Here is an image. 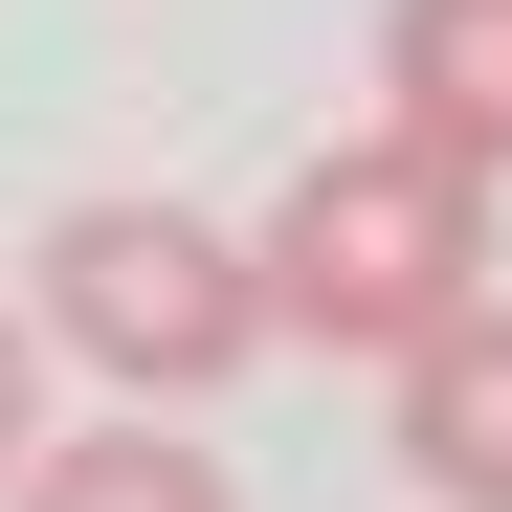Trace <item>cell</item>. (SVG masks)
<instances>
[{"mask_svg":"<svg viewBox=\"0 0 512 512\" xmlns=\"http://www.w3.org/2000/svg\"><path fill=\"white\" fill-rule=\"evenodd\" d=\"M245 268H268V334H312V357H401L423 312L490 290V179L423 134H334L290 156V201L245 223Z\"/></svg>","mask_w":512,"mask_h":512,"instance_id":"cell-1","label":"cell"},{"mask_svg":"<svg viewBox=\"0 0 512 512\" xmlns=\"http://www.w3.org/2000/svg\"><path fill=\"white\" fill-rule=\"evenodd\" d=\"M23 334L90 357L112 401H223L245 357H268V268H245V223H201V201H67Z\"/></svg>","mask_w":512,"mask_h":512,"instance_id":"cell-2","label":"cell"},{"mask_svg":"<svg viewBox=\"0 0 512 512\" xmlns=\"http://www.w3.org/2000/svg\"><path fill=\"white\" fill-rule=\"evenodd\" d=\"M401 468H423V512H512V312L490 290L401 334Z\"/></svg>","mask_w":512,"mask_h":512,"instance_id":"cell-3","label":"cell"},{"mask_svg":"<svg viewBox=\"0 0 512 512\" xmlns=\"http://www.w3.org/2000/svg\"><path fill=\"white\" fill-rule=\"evenodd\" d=\"M379 134L468 156V179H512V0H379Z\"/></svg>","mask_w":512,"mask_h":512,"instance_id":"cell-4","label":"cell"},{"mask_svg":"<svg viewBox=\"0 0 512 512\" xmlns=\"http://www.w3.org/2000/svg\"><path fill=\"white\" fill-rule=\"evenodd\" d=\"M0 512H245L223 446H179V401H112V423H23Z\"/></svg>","mask_w":512,"mask_h":512,"instance_id":"cell-5","label":"cell"},{"mask_svg":"<svg viewBox=\"0 0 512 512\" xmlns=\"http://www.w3.org/2000/svg\"><path fill=\"white\" fill-rule=\"evenodd\" d=\"M23 423H45V334L0 312V468H23Z\"/></svg>","mask_w":512,"mask_h":512,"instance_id":"cell-6","label":"cell"}]
</instances>
